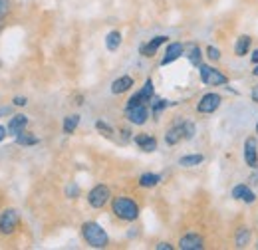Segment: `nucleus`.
Returning <instances> with one entry per match:
<instances>
[{
	"label": "nucleus",
	"instance_id": "f257e3e1",
	"mask_svg": "<svg viewBox=\"0 0 258 250\" xmlns=\"http://www.w3.org/2000/svg\"><path fill=\"white\" fill-rule=\"evenodd\" d=\"M82 236H84V240H86L90 246H94V248H105V246L109 244L107 232L101 228V224H97L94 220H88V222L82 224Z\"/></svg>",
	"mask_w": 258,
	"mask_h": 250
},
{
	"label": "nucleus",
	"instance_id": "f03ea898",
	"mask_svg": "<svg viewBox=\"0 0 258 250\" xmlns=\"http://www.w3.org/2000/svg\"><path fill=\"white\" fill-rule=\"evenodd\" d=\"M111 211L117 219L121 220H137L139 217V205L129 197H115L111 201Z\"/></svg>",
	"mask_w": 258,
	"mask_h": 250
},
{
	"label": "nucleus",
	"instance_id": "7ed1b4c3",
	"mask_svg": "<svg viewBox=\"0 0 258 250\" xmlns=\"http://www.w3.org/2000/svg\"><path fill=\"white\" fill-rule=\"evenodd\" d=\"M199 76H201V82L205 86H226L228 84V78H226L225 74H221L219 70L207 66V64L199 66Z\"/></svg>",
	"mask_w": 258,
	"mask_h": 250
},
{
	"label": "nucleus",
	"instance_id": "20e7f679",
	"mask_svg": "<svg viewBox=\"0 0 258 250\" xmlns=\"http://www.w3.org/2000/svg\"><path fill=\"white\" fill-rule=\"evenodd\" d=\"M109 199H111V191H109L107 185H96V187L88 193V203H90V207H94V209L105 207V205L109 203Z\"/></svg>",
	"mask_w": 258,
	"mask_h": 250
},
{
	"label": "nucleus",
	"instance_id": "39448f33",
	"mask_svg": "<svg viewBox=\"0 0 258 250\" xmlns=\"http://www.w3.org/2000/svg\"><path fill=\"white\" fill-rule=\"evenodd\" d=\"M20 215L14 209H4L0 213V234H12L18 228Z\"/></svg>",
	"mask_w": 258,
	"mask_h": 250
},
{
	"label": "nucleus",
	"instance_id": "423d86ee",
	"mask_svg": "<svg viewBox=\"0 0 258 250\" xmlns=\"http://www.w3.org/2000/svg\"><path fill=\"white\" fill-rule=\"evenodd\" d=\"M125 117H127L129 123H133V125L147 123V119H149V109H147V103H139V105L125 107Z\"/></svg>",
	"mask_w": 258,
	"mask_h": 250
},
{
	"label": "nucleus",
	"instance_id": "0eeeda50",
	"mask_svg": "<svg viewBox=\"0 0 258 250\" xmlns=\"http://www.w3.org/2000/svg\"><path fill=\"white\" fill-rule=\"evenodd\" d=\"M221 95L219 94H205L201 99H199V103H197V111L199 113H215L219 107H221Z\"/></svg>",
	"mask_w": 258,
	"mask_h": 250
},
{
	"label": "nucleus",
	"instance_id": "6e6552de",
	"mask_svg": "<svg viewBox=\"0 0 258 250\" xmlns=\"http://www.w3.org/2000/svg\"><path fill=\"white\" fill-rule=\"evenodd\" d=\"M244 163L250 169H256L258 167V143L254 137H248L244 141Z\"/></svg>",
	"mask_w": 258,
	"mask_h": 250
},
{
	"label": "nucleus",
	"instance_id": "1a4fd4ad",
	"mask_svg": "<svg viewBox=\"0 0 258 250\" xmlns=\"http://www.w3.org/2000/svg\"><path fill=\"white\" fill-rule=\"evenodd\" d=\"M183 54H185V46H183L181 42H171V44L167 46V50H165V56H163V60H161V66L173 64L175 60H179Z\"/></svg>",
	"mask_w": 258,
	"mask_h": 250
},
{
	"label": "nucleus",
	"instance_id": "9d476101",
	"mask_svg": "<svg viewBox=\"0 0 258 250\" xmlns=\"http://www.w3.org/2000/svg\"><path fill=\"white\" fill-rule=\"evenodd\" d=\"M203 246H205V240L197 232H189V234L181 236V240H179V248L181 250H201Z\"/></svg>",
	"mask_w": 258,
	"mask_h": 250
},
{
	"label": "nucleus",
	"instance_id": "9b49d317",
	"mask_svg": "<svg viewBox=\"0 0 258 250\" xmlns=\"http://www.w3.org/2000/svg\"><path fill=\"white\" fill-rule=\"evenodd\" d=\"M133 141H135V145H139V149H141V151H145V153H153V151L157 149V139H155V137H151V135H147V133L135 135V137H133Z\"/></svg>",
	"mask_w": 258,
	"mask_h": 250
},
{
	"label": "nucleus",
	"instance_id": "f8f14e48",
	"mask_svg": "<svg viewBox=\"0 0 258 250\" xmlns=\"http://www.w3.org/2000/svg\"><path fill=\"white\" fill-rule=\"evenodd\" d=\"M167 40H169L167 36H155V38H151L147 44H143V46H141V54H143L145 58H151V56H155V52L161 48L163 44L167 42Z\"/></svg>",
	"mask_w": 258,
	"mask_h": 250
},
{
	"label": "nucleus",
	"instance_id": "ddd939ff",
	"mask_svg": "<svg viewBox=\"0 0 258 250\" xmlns=\"http://www.w3.org/2000/svg\"><path fill=\"white\" fill-rule=\"evenodd\" d=\"M26 125H28V117H26V115H22V113L14 115V117L8 121V125H6V129H8V135L16 137L20 131H24V129H26Z\"/></svg>",
	"mask_w": 258,
	"mask_h": 250
},
{
	"label": "nucleus",
	"instance_id": "4468645a",
	"mask_svg": "<svg viewBox=\"0 0 258 250\" xmlns=\"http://www.w3.org/2000/svg\"><path fill=\"white\" fill-rule=\"evenodd\" d=\"M183 139H185V125L183 123L171 127V129L165 133V143H167V145H177V143L183 141Z\"/></svg>",
	"mask_w": 258,
	"mask_h": 250
},
{
	"label": "nucleus",
	"instance_id": "2eb2a0df",
	"mask_svg": "<svg viewBox=\"0 0 258 250\" xmlns=\"http://www.w3.org/2000/svg\"><path fill=\"white\" fill-rule=\"evenodd\" d=\"M250 46H252V38L246 36V34H242V36H238V40H236V44H234V54H236L238 58H244V56L250 52Z\"/></svg>",
	"mask_w": 258,
	"mask_h": 250
},
{
	"label": "nucleus",
	"instance_id": "dca6fc26",
	"mask_svg": "<svg viewBox=\"0 0 258 250\" xmlns=\"http://www.w3.org/2000/svg\"><path fill=\"white\" fill-rule=\"evenodd\" d=\"M131 86H133V78H131V76H121V78H117V80L111 84V94H115V95L125 94L127 90H131Z\"/></svg>",
	"mask_w": 258,
	"mask_h": 250
},
{
	"label": "nucleus",
	"instance_id": "f3484780",
	"mask_svg": "<svg viewBox=\"0 0 258 250\" xmlns=\"http://www.w3.org/2000/svg\"><path fill=\"white\" fill-rule=\"evenodd\" d=\"M250 238H252L250 228L240 226V228L236 230V236H234V244H236V248H246V246L250 244Z\"/></svg>",
	"mask_w": 258,
	"mask_h": 250
},
{
	"label": "nucleus",
	"instance_id": "a211bd4d",
	"mask_svg": "<svg viewBox=\"0 0 258 250\" xmlns=\"http://www.w3.org/2000/svg\"><path fill=\"white\" fill-rule=\"evenodd\" d=\"M185 56H187V58H189V62L193 64V66H197V68L203 64L201 62L203 54H201V48H199L197 44H187V46H185Z\"/></svg>",
	"mask_w": 258,
	"mask_h": 250
},
{
	"label": "nucleus",
	"instance_id": "6ab92c4d",
	"mask_svg": "<svg viewBox=\"0 0 258 250\" xmlns=\"http://www.w3.org/2000/svg\"><path fill=\"white\" fill-rule=\"evenodd\" d=\"M159 181H161V177H159L157 173H143V175L139 177V187L153 189L159 185Z\"/></svg>",
	"mask_w": 258,
	"mask_h": 250
},
{
	"label": "nucleus",
	"instance_id": "aec40b11",
	"mask_svg": "<svg viewBox=\"0 0 258 250\" xmlns=\"http://www.w3.org/2000/svg\"><path fill=\"white\" fill-rule=\"evenodd\" d=\"M121 32H117V30H111L107 36H105V46H107V50L109 52H115L119 46H121Z\"/></svg>",
	"mask_w": 258,
	"mask_h": 250
},
{
	"label": "nucleus",
	"instance_id": "412c9836",
	"mask_svg": "<svg viewBox=\"0 0 258 250\" xmlns=\"http://www.w3.org/2000/svg\"><path fill=\"white\" fill-rule=\"evenodd\" d=\"M14 139H16V143H18V145H22V147H30V145H36V143H38V137L32 135V133H28L26 129H24V131H20Z\"/></svg>",
	"mask_w": 258,
	"mask_h": 250
},
{
	"label": "nucleus",
	"instance_id": "4be33fe9",
	"mask_svg": "<svg viewBox=\"0 0 258 250\" xmlns=\"http://www.w3.org/2000/svg\"><path fill=\"white\" fill-rule=\"evenodd\" d=\"M78 125H80V115H78V113L68 115L64 119V133L66 135H72V133L78 129Z\"/></svg>",
	"mask_w": 258,
	"mask_h": 250
},
{
	"label": "nucleus",
	"instance_id": "5701e85b",
	"mask_svg": "<svg viewBox=\"0 0 258 250\" xmlns=\"http://www.w3.org/2000/svg\"><path fill=\"white\" fill-rule=\"evenodd\" d=\"M149 105H151V111H153V115L155 117H159L161 115V111L169 105V101H165V99H161V97H151V101H149Z\"/></svg>",
	"mask_w": 258,
	"mask_h": 250
},
{
	"label": "nucleus",
	"instance_id": "b1692460",
	"mask_svg": "<svg viewBox=\"0 0 258 250\" xmlns=\"http://www.w3.org/2000/svg\"><path fill=\"white\" fill-rule=\"evenodd\" d=\"M203 161H205V157L197 153V155H185V157H181V159H179V165H181V167H197V165H201Z\"/></svg>",
	"mask_w": 258,
	"mask_h": 250
},
{
	"label": "nucleus",
	"instance_id": "393cba45",
	"mask_svg": "<svg viewBox=\"0 0 258 250\" xmlns=\"http://www.w3.org/2000/svg\"><path fill=\"white\" fill-rule=\"evenodd\" d=\"M139 94L143 95V99H145V101L149 103V101H151V97L155 95V88H153V82H151V80H147V82L143 84V88L139 90Z\"/></svg>",
	"mask_w": 258,
	"mask_h": 250
},
{
	"label": "nucleus",
	"instance_id": "a878e982",
	"mask_svg": "<svg viewBox=\"0 0 258 250\" xmlns=\"http://www.w3.org/2000/svg\"><path fill=\"white\" fill-rule=\"evenodd\" d=\"M10 12V0H0V30L4 26V18Z\"/></svg>",
	"mask_w": 258,
	"mask_h": 250
},
{
	"label": "nucleus",
	"instance_id": "bb28decb",
	"mask_svg": "<svg viewBox=\"0 0 258 250\" xmlns=\"http://www.w3.org/2000/svg\"><path fill=\"white\" fill-rule=\"evenodd\" d=\"M96 129L99 131V133L107 135V137H111V135H113V127H111V125H107L105 121H96Z\"/></svg>",
	"mask_w": 258,
	"mask_h": 250
},
{
	"label": "nucleus",
	"instance_id": "cd10ccee",
	"mask_svg": "<svg viewBox=\"0 0 258 250\" xmlns=\"http://www.w3.org/2000/svg\"><path fill=\"white\" fill-rule=\"evenodd\" d=\"M207 56H209V60L219 62V60H221V50L215 48V46H209V48H207Z\"/></svg>",
	"mask_w": 258,
	"mask_h": 250
},
{
	"label": "nucleus",
	"instance_id": "c85d7f7f",
	"mask_svg": "<svg viewBox=\"0 0 258 250\" xmlns=\"http://www.w3.org/2000/svg\"><path fill=\"white\" fill-rule=\"evenodd\" d=\"M246 189H248V185H236V187L232 189V199H236V201H240L242 199V195L246 193Z\"/></svg>",
	"mask_w": 258,
	"mask_h": 250
},
{
	"label": "nucleus",
	"instance_id": "c756f323",
	"mask_svg": "<svg viewBox=\"0 0 258 250\" xmlns=\"http://www.w3.org/2000/svg\"><path fill=\"white\" fill-rule=\"evenodd\" d=\"M139 103H147V101L143 99V95L139 94V92H137V94H133L127 99V107H131V105H139Z\"/></svg>",
	"mask_w": 258,
	"mask_h": 250
},
{
	"label": "nucleus",
	"instance_id": "7c9ffc66",
	"mask_svg": "<svg viewBox=\"0 0 258 250\" xmlns=\"http://www.w3.org/2000/svg\"><path fill=\"white\" fill-rule=\"evenodd\" d=\"M66 195H68L70 199H76V197L80 195V189H78V185H74V183H72V185H68V187H66Z\"/></svg>",
	"mask_w": 258,
	"mask_h": 250
},
{
	"label": "nucleus",
	"instance_id": "2f4dec72",
	"mask_svg": "<svg viewBox=\"0 0 258 250\" xmlns=\"http://www.w3.org/2000/svg\"><path fill=\"white\" fill-rule=\"evenodd\" d=\"M185 139H193L195 137V125L191 121H185Z\"/></svg>",
	"mask_w": 258,
	"mask_h": 250
},
{
	"label": "nucleus",
	"instance_id": "473e14b6",
	"mask_svg": "<svg viewBox=\"0 0 258 250\" xmlns=\"http://www.w3.org/2000/svg\"><path fill=\"white\" fill-rule=\"evenodd\" d=\"M240 201H244V203H248V205H252V203L256 201V195H254V193H252L250 189H246V193L242 195V199H240Z\"/></svg>",
	"mask_w": 258,
	"mask_h": 250
},
{
	"label": "nucleus",
	"instance_id": "72a5a7b5",
	"mask_svg": "<svg viewBox=\"0 0 258 250\" xmlns=\"http://www.w3.org/2000/svg\"><path fill=\"white\" fill-rule=\"evenodd\" d=\"M26 103H28V99H26L24 95H16V97H14V105H18V107H24Z\"/></svg>",
	"mask_w": 258,
	"mask_h": 250
},
{
	"label": "nucleus",
	"instance_id": "f704fd0d",
	"mask_svg": "<svg viewBox=\"0 0 258 250\" xmlns=\"http://www.w3.org/2000/svg\"><path fill=\"white\" fill-rule=\"evenodd\" d=\"M155 248H157V250H173V246H171L169 242H159Z\"/></svg>",
	"mask_w": 258,
	"mask_h": 250
},
{
	"label": "nucleus",
	"instance_id": "c9c22d12",
	"mask_svg": "<svg viewBox=\"0 0 258 250\" xmlns=\"http://www.w3.org/2000/svg\"><path fill=\"white\" fill-rule=\"evenodd\" d=\"M10 111H12V107H10V105H6V107H0V117H2V115H8Z\"/></svg>",
	"mask_w": 258,
	"mask_h": 250
},
{
	"label": "nucleus",
	"instance_id": "e433bc0d",
	"mask_svg": "<svg viewBox=\"0 0 258 250\" xmlns=\"http://www.w3.org/2000/svg\"><path fill=\"white\" fill-rule=\"evenodd\" d=\"M6 135H8V129H6V127H2V125H0V141H2V139H4V137H6Z\"/></svg>",
	"mask_w": 258,
	"mask_h": 250
},
{
	"label": "nucleus",
	"instance_id": "4c0bfd02",
	"mask_svg": "<svg viewBox=\"0 0 258 250\" xmlns=\"http://www.w3.org/2000/svg\"><path fill=\"white\" fill-rule=\"evenodd\" d=\"M252 99L258 103V86H254V90H252Z\"/></svg>",
	"mask_w": 258,
	"mask_h": 250
},
{
	"label": "nucleus",
	"instance_id": "58836bf2",
	"mask_svg": "<svg viewBox=\"0 0 258 250\" xmlns=\"http://www.w3.org/2000/svg\"><path fill=\"white\" fill-rule=\"evenodd\" d=\"M252 62L258 64V50H254V52H252Z\"/></svg>",
	"mask_w": 258,
	"mask_h": 250
},
{
	"label": "nucleus",
	"instance_id": "ea45409f",
	"mask_svg": "<svg viewBox=\"0 0 258 250\" xmlns=\"http://www.w3.org/2000/svg\"><path fill=\"white\" fill-rule=\"evenodd\" d=\"M76 99H78V101H76V103H78V105H82V103H84V97H82V95H78V97H76Z\"/></svg>",
	"mask_w": 258,
	"mask_h": 250
},
{
	"label": "nucleus",
	"instance_id": "a19ab883",
	"mask_svg": "<svg viewBox=\"0 0 258 250\" xmlns=\"http://www.w3.org/2000/svg\"><path fill=\"white\" fill-rule=\"evenodd\" d=\"M252 74H254V76H256V78H258V64H256V68L252 70Z\"/></svg>",
	"mask_w": 258,
	"mask_h": 250
},
{
	"label": "nucleus",
	"instance_id": "79ce46f5",
	"mask_svg": "<svg viewBox=\"0 0 258 250\" xmlns=\"http://www.w3.org/2000/svg\"><path fill=\"white\" fill-rule=\"evenodd\" d=\"M256 133H258V123H256Z\"/></svg>",
	"mask_w": 258,
	"mask_h": 250
},
{
	"label": "nucleus",
	"instance_id": "37998d69",
	"mask_svg": "<svg viewBox=\"0 0 258 250\" xmlns=\"http://www.w3.org/2000/svg\"><path fill=\"white\" fill-rule=\"evenodd\" d=\"M0 68H2V62H0Z\"/></svg>",
	"mask_w": 258,
	"mask_h": 250
},
{
	"label": "nucleus",
	"instance_id": "c03bdc74",
	"mask_svg": "<svg viewBox=\"0 0 258 250\" xmlns=\"http://www.w3.org/2000/svg\"><path fill=\"white\" fill-rule=\"evenodd\" d=\"M256 248H258V244H256Z\"/></svg>",
	"mask_w": 258,
	"mask_h": 250
}]
</instances>
